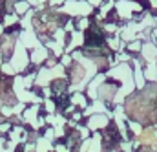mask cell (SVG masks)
<instances>
[{
    "mask_svg": "<svg viewBox=\"0 0 157 152\" xmlns=\"http://www.w3.org/2000/svg\"><path fill=\"white\" fill-rule=\"evenodd\" d=\"M141 143H144V145H150V143H154L155 141V134H154V130L152 128H146L143 134H141Z\"/></svg>",
    "mask_w": 157,
    "mask_h": 152,
    "instance_id": "cell-1",
    "label": "cell"
},
{
    "mask_svg": "<svg viewBox=\"0 0 157 152\" xmlns=\"http://www.w3.org/2000/svg\"><path fill=\"white\" fill-rule=\"evenodd\" d=\"M148 152H152V150H148Z\"/></svg>",
    "mask_w": 157,
    "mask_h": 152,
    "instance_id": "cell-2",
    "label": "cell"
}]
</instances>
